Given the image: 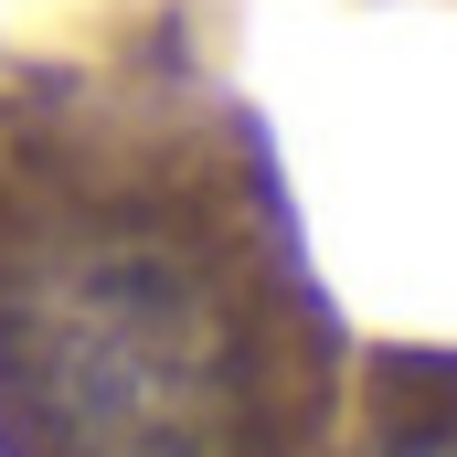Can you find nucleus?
Instances as JSON below:
<instances>
[{
    "mask_svg": "<svg viewBox=\"0 0 457 457\" xmlns=\"http://www.w3.org/2000/svg\"><path fill=\"white\" fill-rule=\"evenodd\" d=\"M309 309L160 128L0 160V436L11 457H309Z\"/></svg>",
    "mask_w": 457,
    "mask_h": 457,
    "instance_id": "f257e3e1",
    "label": "nucleus"
},
{
    "mask_svg": "<svg viewBox=\"0 0 457 457\" xmlns=\"http://www.w3.org/2000/svg\"><path fill=\"white\" fill-rule=\"evenodd\" d=\"M372 457H457V372H436V383H415L394 415H383V436H372Z\"/></svg>",
    "mask_w": 457,
    "mask_h": 457,
    "instance_id": "f03ea898",
    "label": "nucleus"
}]
</instances>
